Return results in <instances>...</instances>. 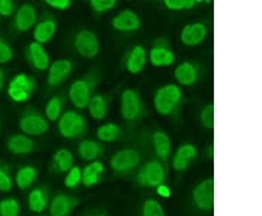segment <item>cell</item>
<instances>
[{"label":"cell","mask_w":262,"mask_h":216,"mask_svg":"<svg viewBox=\"0 0 262 216\" xmlns=\"http://www.w3.org/2000/svg\"><path fill=\"white\" fill-rule=\"evenodd\" d=\"M89 6L96 13H105V12L113 10L117 6V2L115 0H91Z\"/></svg>","instance_id":"38"},{"label":"cell","mask_w":262,"mask_h":216,"mask_svg":"<svg viewBox=\"0 0 262 216\" xmlns=\"http://www.w3.org/2000/svg\"><path fill=\"white\" fill-rule=\"evenodd\" d=\"M207 27L203 22H192L185 25L181 31V41L187 47H195L201 44L207 37Z\"/></svg>","instance_id":"18"},{"label":"cell","mask_w":262,"mask_h":216,"mask_svg":"<svg viewBox=\"0 0 262 216\" xmlns=\"http://www.w3.org/2000/svg\"><path fill=\"white\" fill-rule=\"evenodd\" d=\"M16 12V5L12 0H0V16L8 18L15 15Z\"/></svg>","instance_id":"40"},{"label":"cell","mask_w":262,"mask_h":216,"mask_svg":"<svg viewBox=\"0 0 262 216\" xmlns=\"http://www.w3.org/2000/svg\"><path fill=\"white\" fill-rule=\"evenodd\" d=\"M105 171V167L101 161H94L91 162L88 167H84V169H82V184H83L86 188H91L96 186L101 180V175Z\"/></svg>","instance_id":"24"},{"label":"cell","mask_w":262,"mask_h":216,"mask_svg":"<svg viewBox=\"0 0 262 216\" xmlns=\"http://www.w3.org/2000/svg\"><path fill=\"white\" fill-rule=\"evenodd\" d=\"M46 5L54 10H67L72 6L70 0H46Z\"/></svg>","instance_id":"41"},{"label":"cell","mask_w":262,"mask_h":216,"mask_svg":"<svg viewBox=\"0 0 262 216\" xmlns=\"http://www.w3.org/2000/svg\"><path fill=\"white\" fill-rule=\"evenodd\" d=\"M13 188V180L9 175L8 169L3 165H0V191L3 193H9Z\"/></svg>","instance_id":"39"},{"label":"cell","mask_w":262,"mask_h":216,"mask_svg":"<svg viewBox=\"0 0 262 216\" xmlns=\"http://www.w3.org/2000/svg\"><path fill=\"white\" fill-rule=\"evenodd\" d=\"M0 132H2V120H0Z\"/></svg>","instance_id":"47"},{"label":"cell","mask_w":262,"mask_h":216,"mask_svg":"<svg viewBox=\"0 0 262 216\" xmlns=\"http://www.w3.org/2000/svg\"><path fill=\"white\" fill-rule=\"evenodd\" d=\"M51 165L53 168L56 169L57 172H64L67 174L70 169L75 167V158H73V153L66 148L58 149L53 155V160H51Z\"/></svg>","instance_id":"26"},{"label":"cell","mask_w":262,"mask_h":216,"mask_svg":"<svg viewBox=\"0 0 262 216\" xmlns=\"http://www.w3.org/2000/svg\"><path fill=\"white\" fill-rule=\"evenodd\" d=\"M200 75V67L196 63L192 62H182L181 65L177 66L173 76L177 79V82L182 86H192L196 84Z\"/></svg>","instance_id":"21"},{"label":"cell","mask_w":262,"mask_h":216,"mask_svg":"<svg viewBox=\"0 0 262 216\" xmlns=\"http://www.w3.org/2000/svg\"><path fill=\"white\" fill-rule=\"evenodd\" d=\"M166 180V169L159 160H150L144 165H141L137 174L136 181L141 187L158 188Z\"/></svg>","instance_id":"3"},{"label":"cell","mask_w":262,"mask_h":216,"mask_svg":"<svg viewBox=\"0 0 262 216\" xmlns=\"http://www.w3.org/2000/svg\"><path fill=\"white\" fill-rule=\"evenodd\" d=\"M213 156H214V145L210 143V146H208V160L211 161L213 160Z\"/></svg>","instance_id":"45"},{"label":"cell","mask_w":262,"mask_h":216,"mask_svg":"<svg viewBox=\"0 0 262 216\" xmlns=\"http://www.w3.org/2000/svg\"><path fill=\"white\" fill-rule=\"evenodd\" d=\"M19 129L29 138L42 136L50 130V123L38 110L27 108L19 115Z\"/></svg>","instance_id":"4"},{"label":"cell","mask_w":262,"mask_h":216,"mask_svg":"<svg viewBox=\"0 0 262 216\" xmlns=\"http://www.w3.org/2000/svg\"><path fill=\"white\" fill-rule=\"evenodd\" d=\"M140 216H166L165 215V209L160 205V202L155 199H147L144 200L143 206H141Z\"/></svg>","instance_id":"31"},{"label":"cell","mask_w":262,"mask_h":216,"mask_svg":"<svg viewBox=\"0 0 262 216\" xmlns=\"http://www.w3.org/2000/svg\"><path fill=\"white\" fill-rule=\"evenodd\" d=\"M77 152H79V156L83 161L94 162L101 155H103V146L99 142L92 141V139H84L79 143Z\"/></svg>","instance_id":"23"},{"label":"cell","mask_w":262,"mask_h":216,"mask_svg":"<svg viewBox=\"0 0 262 216\" xmlns=\"http://www.w3.org/2000/svg\"><path fill=\"white\" fill-rule=\"evenodd\" d=\"M120 136H121V127L115 123H105L96 130V138L101 142H106V143L118 141Z\"/></svg>","instance_id":"30"},{"label":"cell","mask_w":262,"mask_h":216,"mask_svg":"<svg viewBox=\"0 0 262 216\" xmlns=\"http://www.w3.org/2000/svg\"><path fill=\"white\" fill-rule=\"evenodd\" d=\"M6 148L10 153L13 155H28L31 152H34L37 145L32 138H29L24 133H15L9 136V139L6 142Z\"/></svg>","instance_id":"19"},{"label":"cell","mask_w":262,"mask_h":216,"mask_svg":"<svg viewBox=\"0 0 262 216\" xmlns=\"http://www.w3.org/2000/svg\"><path fill=\"white\" fill-rule=\"evenodd\" d=\"M79 203L80 200H77L76 198H72L64 193H58L51 199L48 205L50 216H70L76 207L79 206Z\"/></svg>","instance_id":"15"},{"label":"cell","mask_w":262,"mask_h":216,"mask_svg":"<svg viewBox=\"0 0 262 216\" xmlns=\"http://www.w3.org/2000/svg\"><path fill=\"white\" fill-rule=\"evenodd\" d=\"M192 202L196 209L211 212L214 209V179L203 180L192 190Z\"/></svg>","instance_id":"9"},{"label":"cell","mask_w":262,"mask_h":216,"mask_svg":"<svg viewBox=\"0 0 262 216\" xmlns=\"http://www.w3.org/2000/svg\"><path fill=\"white\" fill-rule=\"evenodd\" d=\"M37 89L35 77L27 73H19L9 82L8 95L13 103H27Z\"/></svg>","instance_id":"7"},{"label":"cell","mask_w":262,"mask_h":216,"mask_svg":"<svg viewBox=\"0 0 262 216\" xmlns=\"http://www.w3.org/2000/svg\"><path fill=\"white\" fill-rule=\"evenodd\" d=\"M181 101H182V91L178 85L175 84L160 86L153 96L155 110L158 111V114L166 115V117H172L177 113V110L181 105Z\"/></svg>","instance_id":"1"},{"label":"cell","mask_w":262,"mask_h":216,"mask_svg":"<svg viewBox=\"0 0 262 216\" xmlns=\"http://www.w3.org/2000/svg\"><path fill=\"white\" fill-rule=\"evenodd\" d=\"M75 44L76 51L84 58H94L99 54L101 44L98 35L91 29H82L75 35Z\"/></svg>","instance_id":"8"},{"label":"cell","mask_w":262,"mask_h":216,"mask_svg":"<svg viewBox=\"0 0 262 216\" xmlns=\"http://www.w3.org/2000/svg\"><path fill=\"white\" fill-rule=\"evenodd\" d=\"M91 216H108V215H105V213H98V215H91Z\"/></svg>","instance_id":"46"},{"label":"cell","mask_w":262,"mask_h":216,"mask_svg":"<svg viewBox=\"0 0 262 216\" xmlns=\"http://www.w3.org/2000/svg\"><path fill=\"white\" fill-rule=\"evenodd\" d=\"M38 177V169L32 165H25V167H20L16 171V175H15V183L20 190H27L29 188L34 181Z\"/></svg>","instance_id":"28"},{"label":"cell","mask_w":262,"mask_h":216,"mask_svg":"<svg viewBox=\"0 0 262 216\" xmlns=\"http://www.w3.org/2000/svg\"><path fill=\"white\" fill-rule=\"evenodd\" d=\"M151 142H153V148H155V152H156L159 161L163 165H166L169 156H170V148H172L169 136L165 132L158 130L151 134Z\"/></svg>","instance_id":"22"},{"label":"cell","mask_w":262,"mask_h":216,"mask_svg":"<svg viewBox=\"0 0 262 216\" xmlns=\"http://www.w3.org/2000/svg\"><path fill=\"white\" fill-rule=\"evenodd\" d=\"M175 156L191 162V161H194L198 156V149H196L192 143H185V145H181L178 149H177Z\"/></svg>","instance_id":"35"},{"label":"cell","mask_w":262,"mask_h":216,"mask_svg":"<svg viewBox=\"0 0 262 216\" xmlns=\"http://www.w3.org/2000/svg\"><path fill=\"white\" fill-rule=\"evenodd\" d=\"M147 65V50L141 44L131 47L124 56V67L131 75H139Z\"/></svg>","instance_id":"14"},{"label":"cell","mask_w":262,"mask_h":216,"mask_svg":"<svg viewBox=\"0 0 262 216\" xmlns=\"http://www.w3.org/2000/svg\"><path fill=\"white\" fill-rule=\"evenodd\" d=\"M15 57V51L9 41L0 35V65L10 63Z\"/></svg>","instance_id":"33"},{"label":"cell","mask_w":262,"mask_h":216,"mask_svg":"<svg viewBox=\"0 0 262 216\" xmlns=\"http://www.w3.org/2000/svg\"><path fill=\"white\" fill-rule=\"evenodd\" d=\"M79 184H82V169L75 165L66 174L64 186L67 188H76Z\"/></svg>","instance_id":"37"},{"label":"cell","mask_w":262,"mask_h":216,"mask_svg":"<svg viewBox=\"0 0 262 216\" xmlns=\"http://www.w3.org/2000/svg\"><path fill=\"white\" fill-rule=\"evenodd\" d=\"M48 206V190L44 187H37L31 190L28 194V207L34 213H41Z\"/></svg>","instance_id":"25"},{"label":"cell","mask_w":262,"mask_h":216,"mask_svg":"<svg viewBox=\"0 0 262 216\" xmlns=\"http://www.w3.org/2000/svg\"><path fill=\"white\" fill-rule=\"evenodd\" d=\"M25 57H27V60H28L31 67H34L35 70H39V72L48 70V67L51 65L50 56H48V53L46 51L44 46L38 44L35 41H32V43L28 44V47L25 50Z\"/></svg>","instance_id":"16"},{"label":"cell","mask_w":262,"mask_h":216,"mask_svg":"<svg viewBox=\"0 0 262 216\" xmlns=\"http://www.w3.org/2000/svg\"><path fill=\"white\" fill-rule=\"evenodd\" d=\"M141 156L136 149H121L118 150L113 158L110 160V165L115 174H125L131 169L137 168L140 165Z\"/></svg>","instance_id":"10"},{"label":"cell","mask_w":262,"mask_h":216,"mask_svg":"<svg viewBox=\"0 0 262 216\" xmlns=\"http://www.w3.org/2000/svg\"><path fill=\"white\" fill-rule=\"evenodd\" d=\"M108 98L102 94H94V96L91 98V101L88 104V110L89 114L94 120H103L108 114Z\"/></svg>","instance_id":"27"},{"label":"cell","mask_w":262,"mask_h":216,"mask_svg":"<svg viewBox=\"0 0 262 216\" xmlns=\"http://www.w3.org/2000/svg\"><path fill=\"white\" fill-rule=\"evenodd\" d=\"M57 32V21L53 16H44L41 21H38L34 27V40L38 44H46L51 41V38Z\"/></svg>","instance_id":"20"},{"label":"cell","mask_w":262,"mask_h":216,"mask_svg":"<svg viewBox=\"0 0 262 216\" xmlns=\"http://www.w3.org/2000/svg\"><path fill=\"white\" fill-rule=\"evenodd\" d=\"M99 82V77L96 75V72H89L83 77L75 81L69 88V100L70 103L75 105L79 110L88 108V104L91 101V98L94 96V91L96 85Z\"/></svg>","instance_id":"2"},{"label":"cell","mask_w":262,"mask_h":216,"mask_svg":"<svg viewBox=\"0 0 262 216\" xmlns=\"http://www.w3.org/2000/svg\"><path fill=\"white\" fill-rule=\"evenodd\" d=\"M196 5L195 0H165L163 6L169 10H188Z\"/></svg>","instance_id":"36"},{"label":"cell","mask_w":262,"mask_h":216,"mask_svg":"<svg viewBox=\"0 0 262 216\" xmlns=\"http://www.w3.org/2000/svg\"><path fill=\"white\" fill-rule=\"evenodd\" d=\"M189 164H191V162L182 160V158H178V156H175V155H173V158H172V168L175 169L177 172H184V171H187V169L189 168Z\"/></svg>","instance_id":"42"},{"label":"cell","mask_w":262,"mask_h":216,"mask_svg":"<svg viewBox=\"0 0 262 216\" xmlns=\"http://www.w3.org/2000/svg\"><path fill=\"white\" fill-rule=\"evenodd\" d=\"M19 202L15 198L0 200V216H19Z\"/></svg>","instance_id":"32"},{"label":"cell","mask_w":262,"mask_h":216,"mask_svg":"<svg viewBox=\"0 0 262 216\" xmlns=\"http://www.w3.org/2000/svg\"><path fill=\"white\" fill-rule=\"evenodd\" d=\"M113 28L118 32H136L141 28L140 16L131 9H124L113 19Z\"/></svg>","instance_id":"17"},{"label":"cell","mask_w":262,"mask_h":216,"mask_svg":"<svg viewBox=\"0 0 262 216\" xmlns=\"http://www.w3.org/2000/svg\"><path fill=\"white\" fill-rule=\"evenodd\" d=\"M72 72H73L72 60H67V58L56 60L54 63H51L50 67H48V86L50 88H56V86H60L61 84H64L66 81L69 79V76L72 75Z\"/></svg>","instance_id":"13"},{"label":"cell","mask_w":262,"mask_h":216,"mask_svg":"<svg viewBox=\"0 0 262 216\" xmlns=\"http://www.w3.org/2000/svg\"><path fill=\"white\" fill-rule=\"evenodd\" d=\"M156 193L159 194L160 198H170V194H172V191H170V188L163 183V184H160L159 187L156 188Z\"/></svg>","instance_id":"43"},{"label":"cell","mask_w":262,"mask_h":216,"mask_svg":"<svg viewBox=\"0 0 262 216\" xmlns=\"http://www.w3.org/2000/svg\"><path fill=\"white\" fill-rule=\"evenodd\" d=\"M120 113L125 122L133 123L140 120L144 113V104L141 101L140 92L136 89H124L120 100Z\"/></svg>","instance_id":"6"},{"label":"cell","mask_w":262,"mask_h":216,"mask_svg":"<svg viewBox=\"0 0 262 216\" xmlns=\"http://www.w3.org/2000/svg\"><path fill=\"white\" fill-rule=\"evenodd\" d=\"M149 62L155 67H168L175 63V54L165 38L158 40L149 51Z\"/></svg>","instance_id":"12"},{"label":"cell","mask_w":262,"mask_h":216,"mask_svg":"<svg viewBox=\"0 0 262 216\" xmlns=\"http://www.w3.org/2000/svg\"><path fill=\"white\" fill-rule=\"evenodd\" d=\"M5 81H6V75H5V70L0 67V91L3 89V86H5Z\"/></svg>","instance_id":"44"},{"label":"cell","mask_w":262,"mask_h":216,"mask_svg":"<svg viewBox=\"0 0 262 216\" xmlns=\"http://www.w3.org/2000/svg\"><path fill=\"white\" fill-rule=\"evenodd\" d=\"M57 123H58V133L64 139H79L83 136L88 129V123L83 115L73 110H69L61 114Z\"/></svg>","instance_id":"5"},{"label":"cell","mask_w":262,"mask_h":216,"mask_svg":"<svg viewBox=\"0 0 262 216\" xmlns=\"http://www.w3.org/2000/svg\"><path fill=\"white\" fill-rule=\"evenodd\" d=\"M200 120H201V124L206 127L207 130L214 129V104H207L206 107L201 110Z\"/></svg>","instance_id":"34"},{"label":"cell","mask_w":262,"mask_h":216,"mask_svg":"<svg viewBox=\"0 0 262 216\" xmlns=\"http://www.w3.org/2000/svg\"><path fill=\"white\" fill-rule=\"evenodd\" d=\"M37 9L35 6H32L31 3H24L20 5L12 21V29L15 32H27L29 29H32L37 24Z\"/></svg>","instance_id":"11"},{"label":"cell","mask_w":262,"mask_h":216,"mask_svg":"<svg viewBox=\"0 0 262 216\" xmlns=\"http://www.w3.org/2000/svg\"><path fill=\"white\" fill-rule=\"evenodd\" d=\"M63 107H64V98L61 95L51 96L46 105V119L48 122H58V119L63 114Z\"/></svg>","instance_id":"29"}]
</instances>
